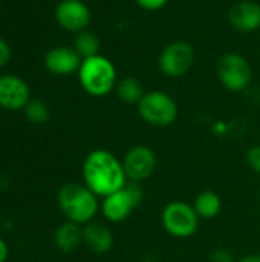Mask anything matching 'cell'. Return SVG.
<instances>
[{
	"mask_svg": "<svg viewBox=\"0 0 260 262\" xmlns=\"http://www.w3.org/2000/svg\"><path fill=\"white\" fill-rule=\"evenodd\" d=\"M83 184H86L100 200L123 189L129 180L123 161L107 149L89 152L81 166Z\"/></svg>",
	"mask_w": 260,
	"mask_h": 262,
	"instance_id": "1",
	"label": "cell"
},
{
	"mask_svg": "<svg viewBox=\"0 0 260 262\" xmlns=\"http://www.w3.org/2000/svg\"><path fill=\"white\" fill-rule=\"evenodd\" d=\"M60 212L66 221L86 226L93 221L100 212V198L83 183H67L57 193Z\"/></svg>",
	"mask_w": 260,
	"mask_h": 262,
	"instance_id": "2",
	"label": "cell"
},
{
	"mask_svg": "<svg viewBox=\"0 0 260 262\" xmlns=\"http://www.w3.org/2000/svg\"><path fill=\"white\" fill-rule=\"evenodd\" d=\"M77 74L81 88L92 97L109 95L112 91H115L118 83L115 64L110 58L101 54L83 58Z\"/></svg>",
	"mask_w": 260,
	"mask_h": 262,
	"instance_id": "3",
	"label": "cell"
},
{
	"mask_svg": "<svg viewBox=\"0 0 260 262\" xmlns=\"http://www.w3.org/2000/svg\"><path fill=\"white\" fill-rule=\"evenodd\" d=\"M141 120L153 127L172 126L179 114L178 104L172 95L164 91H149L136 104Z\"/></svg>",
	"mask_w": 260,
	"mask_h": 262,
	"instance_id": "4",
	"label": "cell"
},
{
	"mask_svg": "<svg viewBox=\"0 0 260 262\" xmlns=\"http://www.w3.org/2000/svg\"><path fill=\"white\" fill-rule=\"evenodd\" d=\"M143 201V189L138 183H127L123 189L101 200L100 212L110 224H120L130 218Z\"/></svg>",
	"mask_w": 260,
	"mask_h": 262,
	"instance_id": "5",
	"label": "cell"
},
{
	"mask_svg": "<svg viewBox=\"0 0 260 262\" xmlns=\"http://www.w3.org/2000/svg\"><path fill=\"white\" fill-rule=\"evenodd\" d=\"M201 218L192 204L185 201H172L161 212V224L164 230L178 239L192 238L199 229Z\"/></svg>",
	"mask_w": 260,
	"mask_h": 262,
	"instance_id": "6",
	"label": "cell"
},
{
	"mask_svg": "<svg viewBox=\"0 0 260 262\" xmlns=\"http://www.w3.org/2000/svg\"><path fill=\"white\" fill-rule=\"evenodd\" d=\"M216 75L227 91L242 92L251 84L253 69L245 55L239 52H227L218 60Z\"/></svg>",
	"mask_w": 260,
	"mask_h": 262,
	"instance_id": "7",
	"label": "cell"
},
{
	"mask_svg": "<svg viewBox=\"0 0 260 262\" xmlns=\"http://www.w3.org/2000/svg\"><path fill=\"white\" fill-rule=\"evenodd\" d=\"M195 58L196 54L193 46L187 41L176 40L164 46L158 57V68L164 77L179 78L192 69Z\"/></svg>",
	"mask_w": 260,
	"mask_h": 262,
	"instance_id": "8",
	"label": "cell"
},
{
	"mask_svg": "<svg viewBox=\"0 0 260 262\" xmlns=\"http://www.w3.org/2000/svg\"><path fill=\"white\" fill-rule=\"evenodd\" d=\"M121 161L129 183L141 184L149 180L156 169V154L152 147L144 144L132 146Z\"/></svg>",
	"mask_w": 260,
	"mask_h": 262,
	"instance_id": "9",
	"label": "cell"
},
{
	"mask_svg": "<svg viewBox=\"0 0 260 262\" xmlns=\"http://www.w3.org/2000/svg\"><path fill=\"white\" fill-rule=\"evenodd\" d=\"M57 23L69 32H81L90 23V11L81 0H61L55 8Z\"/></svg>",
	"mask_w": 260,
	"mask_h": 262,
	"instance_id": "10",
	"label": "cell"
},
{
	"mask_svg": "<svg viewBox=\"0 0 260 262\" xmlns=\"http://www.w3.org/2000/svg\"><path fill=\"white\" fill-rule=\"evenodd\" d=\"M31 101V91L25 80L15 75L0 77V107L8 111L25 109Z\"/></svg>",
	"mask_w": 260,
	"mask_h": 262,
	"instance_id": "11",
	"label": "cell"
},
{
	"mask_svg": "<svg viewBox=\"0 0 260 262\" xmlns=\"http://www.w3.org/2000/svg\"><path fill=\"white\" fill-rule=\"evenodd\" d=\"M83 58L70 46H57L44 55V66L55 75H70L78 72Z\"/></svg>",
	"mask_w": 260,
	"mask_h": 262,
	"instance_id": "12",
	"label": "cell"
},
{
	"mask_svg": "<svg viewBox=\"0 0 260 262\" xmlns=\"http://www.w3.org/2000/svg\"><path fill=\"white\" fill-rule=\"evenodd\" d=\"M230 25L241 32H254L260 28V3L254 0H241L228 11Z\"/></svg>",
	"mask_w": 260,
	"mask_h": 262,
	"instance_id": "13",
	"label": "cell"
},
{
	"mask_svg": "<svg viewBox=\"0 0 260 262\" xmlns=\"http://www.w3.org/2000/svg\"><path fill=\"white\" fill-rule=\"evenodd\" d=\"M113 233L109 226L90 221L83 226V244L95 255H106L113 247Z\"/></svg>",
	"mask_w": 260,
	"mask_h": 262,
	"instance_id": "14",
	"label": "cell"
},
{
	"mask_svg": "<svg viewBox=\"0 0 260 262\" xmlns=\"http://www.w3.org/2000/svg\"><path fill=\"white\" fill-rule=\"evenodd\" d=\"M54 244L61 253H72L83 244V226L66 221L54 233Z\"/></svg>",
	"mask_w": 260,
	"mask_h": 262,
	"instance_id": "15",
	"label": "cell"
},
{
	"mask_svg": "<svg viewBox=\"0 0 260 262\" xmlns=\"http://www.w3.org/2000/svg\"><path fill=\"white\" fill-rule=\"evenodd\" d=\"M192 206L201 220H213L222 212V198L213 190H204L196 195Z\"/></svg>",
	"mask_w": 260,
	"mask_h": 262,
	"instance_id": "16",
	"label": "cell"
},
{
	"mask_svg": "<svg viewBox=\"0 0 260 262\" xmlns=\"http://www.w3.org/2000/svg\"><path fill=\"white\" fill-rule=\"evenodd\" d=\"M115 92L124 104H138L144 97V88L141 81L135 77H124L118 80Z\"/></svg>",
	"mask_w": 260,
	"mask_h": 262,
	"instance_id": "17",
	"label": "cell"
},
{
	"mask_svg": "<svg viewBox=\"0 0 260 262\" xmlns=\"http://www.w3.org/2000/svg\"><path fill=\"white\" fill-rule=\"evenodd\" d=\"M74 49L81 58H89L100 54V40L90 31H81L75 35Z\"/></svg>",
	"mask_w": 260,
	"mask_h": 262,
	"instance_id": "18",
	"label": "cell"
},
{
	"mask_svg": "<svg viewBox=\"0 0 260 262\" xmlns=\"http://www.w3.org/2000/svg\"><path fill=\"white\" fill-rule=\"evenodd\" d=\"M25 115L28 121L34 124H43L49 120V109L40 100H31L25 107Z\"/></svg>",
	"mask_w": 260,
	"mask_h": 262,
	"instance_id": "19",
	"label": "cell"
},
{
	"mask_svg": "<svg viewBox=\"0 0 260 262\" xmlns=\"http://www.w3.org/2000/svg\"><path fill=\"white\" fill-rule=\"evenodd\" d=\"M247 163L250 166V169L256 173L260 175V144L253 146L248 149L247 152Z\"/></svg>",
	"mask_w": 260,
	"mask_h": 262,
	"instance_id": "20",
	"label": "cell"
},
{
	"mask_svg": "<svg viewBox=\"0 0 260 262\" xmlns=\"http://www.w3.org/2000/svg\"><path fill=\"white\" fill-rule=\"evenodd\" d=\"M169 2L172 0H135V3L146 9V11H158V9H162Z\"/></svg>",
	"mask_w": 260,
	"mask_h": 262,
	"instance_id": "21",
	"label": "cell"
},
{
	"mask_svg": "<svg viewBox=\"0 0 260 262\" xmlns=\"http://www.w3.org/2000/svg\"><path fill=\"white\" fill-rule=\"evenodd\" d=\"M210 261L211 262H236L234 261V256L231 255L230 250L227 249H216L211 256H210Z\"/></svg>",
	"mask_w": 260,
	"mask_h": 262,
	"instance_id": "22",
	"label": "cell"
},
{
	"mask_svg": "<svg viewBox=\"0 0 260 262\" xmlns=\"http://www.w3.org/2000/svg\"><path fill=\"white\" fill-rule=\"evenodd\" d=\"M9 60H11V48L3 38H0V68H3Z\"/></svg>",
	"mask_w": 260,
	"mask_h": 262,
	"instance_id": "23",
	"label": "cell"
},
{
	"mask_svg": "<svg viewBox=\"0 0 260 262\" xmlns=\"http://www.w3.org/2000/svg\"><path fill=\"white\" fill-rule=\"evenodd\" d=\"M9 256V247L3 238H0V262H6Z\"/></svg>",
	"mask_w": 260,
	"mask_h": 262,
	"instance_id": "24",
	"label": "cell"
},
{
	"mask_svg": "<svg viewBox=\"0 0 260 262\" xmlns=\"http://www.w3.org/2000/svg\"><path fill=\"white\" fill-rule=\"evenodd\" d=\"M236 262H260V255L259 253H250V255L242 256L239 261Z\"/></svg>",
	"mask_w": 260,
	"mask_h": 262,
	"instance_id": "25",
	"label": "cell"
},
{
	"mask_svg": "<svg viewBox=\"0 0 260 262\" xmlns=\"http://www.w3.org/2000/svg\"><path fill=\"white\" fill-rule=\"evenodd\" d=\"M259 200H260V189H259Z\"/></svg>",
	"mask_w": 260,
	"mask_h": 262,
	"instance_id": "26",
	"label": "cell"
}]
</instances>
